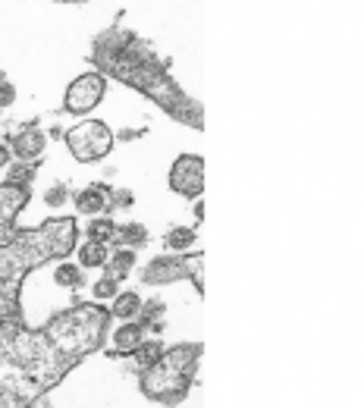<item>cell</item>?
Wrapping results in <instances>:
<instances>
[{"instance_id":"cell-1","label":"cell","mask_w":361,"mask_h":408,"mask_svg":"<svg viewBox=\"0 0 361 408\" xmlns=\"http://www.w3.org/2000/svg\"><path fill=\"white\" fill-rule=\"evenodd\" d=\"M91 60L101 66V76H116L120 82L138 88L148 98H154V104H161L179 123L192 126V129H201L204 126L201 107L179 91V85L167 76V60L163 63L157 60L154 47L148 41L129 35V31L123 35V31L113 29L110 35H104L94 44Z\"/></svg>"},{"instance_id":"cell-2","label":"cell","mask_w":361,"mask_h":408,"mask_svg":"<svg viewBox=\"0 0 361 408\" xmlns=\"http://www.w3.org/2000/svg\"><path fill=\"white\" fill-rule=\"evenodd\" d=\"M110 324V311L101 305H78L57 314L51 324L44 327L47 345H51L54 358H57L60 371L66 374L76 361H82L88 352H98L104 345Z\"/></svg>"},{"instance_id":"cell-3","label":"cell","mask_w":361,"mask_h":408,"mask_svg":"<svg viewBox=\"0 0 361 408\" xmlns=\"http://www.w3.org/2000/svg\"><path fill=\"white\" fill-rule=\"evenodd\" d=\"M198 355H201L198 342H183V345H173L170 352H161V358L154 364L141 367V392L151 402H161V405L183 402L188 387H192Z\"/></svg>"},{"instance_id":"cell-4","label":"cell","mask_w":361,"mask_h":408,"mask_svg":"<svg viewBox=\"0 0 361 408\" xmlns=\"http://www.w3.org/2000/svg\"><path fill=\"white\" fill-rule=\"evenodd\" d=\"M66 145L76 160L91 163V160H101V157L110 154V148H113V132L101 120H85V123H78L76 129L66 132Z\"/></svg>"},{"instance_id":"cell-5","label":"cell","mask_w":361,"mask_h":408,"mask_svg":"<svg viewBox=\"0 0 361 408\" xmlns=\"http://www.w3.org/2000/svg\"><path fill=\"white\" fill-rule=\"evenodd\" d=\"M104 91H107V78L101 73L78 76L76 82L66 88V110H69V113H88L91 107L101 104Z\"/></svg>"},{"instance_id":"cell-6","label":"cell","mask_w":361,"mask_h":408,"mask_svg":"<svg viewBox=\"0 0 361 408\" xmlns=\"http://www.w3.org/2000/svg\"><path fill=\"white\" fill-rule=\"evenodd\" d=\"M170 188L185 198H198L204 188V160L198 154H183L176 157L170 170Z\"/></svg>"},{"instance_id":"cell-7","label":"cell","mask_w":361,"mask_h":408,"mask_svg":"<svg viewBox=\"0 0 361 408\" xmlns=\"http://www.w3.org/2000/svg\"><path fill=\"white\" fill-rule=\"evenodd\" d=\"M185 277V257H176V255H167V257H157L145 267V273H141V280L148 282V286H163V282H173Z\"/></svg>"},{"instance_id":"cell-8","label":"cell","mask_w":361,"mask_h":408,"mask_svg":"<svg viewBox=\"0 0 361 408\" xmlns=\"http://www.w3.org/2000/svg\"><path fill=\"white\" fill-rule=\"evenodd\" d=\"M13 154L19 157V160L38 163V160H41V154H44V132H38L35 126L16 132V136H13Z\"/></svg>"},{"instance_id":"cell-9","label":"cell","mask_w":361,"mask_h":408,"mask_svg":"<svg viewBox=\"0 0 361 408\" xmlns=\"http://www.w3.org/2000/svg\"><path fill=\"white\" fill-rule=\"evenodd\" d=\"M76 208L82 214H101V210H110V188L107 185H88L85 192L76 195Z\"/></svg>"},{"instance_id":"cell-10","label":"cell","mask_w":361,"mask_h":408,"mask_svg":"<svg viewBox=\"0 0 361 408\" xmlns=\"http://www.w3.org/2000/svg\"><path fill=\"white\" fill-rule=\"evenodd\" d=\"M141 340H145V324H123L120 330H116L113 336V345H116V355H132V352L141 345Z\"/></svg>"},{"instance_id":"cell-11","label":"cell","mask_w":361,"mask_h":408,"mask_svg":"<svg viewBox=\"0 0 361 408\" xmlns=\"http://www.w3.org/2000/svg\"><path fill=\"white\" fill-rule=\"evenodd\" d=\"M132 264H136V255H132V248H120V251H113V255H107V273L113 280H120L126 277V273L132 270Z\"/></svg>"},{"instance_id":"cell-12","label":"cell","mask_w":361,"mask_h":408,"mask_svg":"<svg viewBox=\"0 0 361 408\" xmlns=\"http://www.w3.org/2000/svg\"><path fill=\"white\" fill-rule=\"evenodd\" d=\"M85 233H88V242H101V245H107V242L116 235V226H113V220H107V217H94L91 223L85 226Z\"/></svg>"},{"instance_id":"cell-13","label":"cell","mask_w":361,"mask_h":408,"mask_svg":"<svg viewBox=\"0 0 361 408\" xmlns=\"http://www.w3.org/2000/svg\"><path fill=\"white\" fill-rule=\"evenodd\" d=\"M138 311H141V298L136 292H120L110 314H116V317H123V320H132V317H138Z\"/></svg>"},{"instance_id":"cell-14","label":"cell","mask_w":361,"mask_h":408,"mask_svg":"<svg viewBox=\"0 0 361 408\" xmlns=\"http://www.w3.org/2000/svg\"><path fill=\"white\" fill-rule=\"evenodd\" d=\"M113 239L120 242L123 248H138V245H145L148 242V233H145V226L141 223H129V226H123V230H116Z\"/></svg>"},{"instance_id":"cell-15","label":"cell","mask_w":361,"mask_h":408,"mask_svg":"<svg viewBox=\"0 0 361 408\" xmlns=\"http://www.w3.org/2000/svg\"><path fill=\"white\" fill-rule=\"evenodd\" d=\"M78 261L85 267H104L107 264V248L101 242H85L82 251H78Z\"/></svg>"},{"instance_id":"cell-16","label":"cell","mask_w":361,"mask_h":408,"mask_svg":"<svg viewBox=\"0 0 361 408\" xmlns=\"http://www.w3.org/2000/svg\"><path fill=\"white\" fill-rule=\"evenodd\" d=\"M161 352H163V345H161V342H145V340H141V345L136 349L138 367H148V364H154V361L161 358Z\"/></svg>"},{"instance_id":"cell-17","label":"cell","mask_w":361,"mask_h":408,"mask_svg":"<svg viewBox=\"0 0 361 408\" xmlns=\"http://www.w3.org/2000/svg\"><path fill=\"white\" fill-rule=\"evenodd\" d=\"M195 242V233L192 230H185V226H176V230H170L167 233V248H176V251H183L188 248Z\"/></svg>"},{"instance_id":"cell-18","label":"cell","mask_w":361,"mask_h":408,"mask_svg":"<svg viewBox=\"0 0 361 408\" xmlns=\"http://www.w3.org/2000/svg\"><path fill=\"white\" fill-rule=\"evenodd\" d=\"M35 173H38V163H26V160H22L19 167L10 170V183L13 185H29L31 179H35Z\"/></svg>"},{"instance_id":"cell-19","label":"cell","mask_w":361,"mask_h":408,"mask_svg":"<svg viewBox=\"0 0 361 408\" xmlns=\"http://www.w3.org/2000/svg\"><path fill=\"white\" fill-rule=\"evenodd\" d=\"M54 280H57L60 286H76V289L82 286V273H78L73 264H60L57 273H54Z\"/></svg>"},{"instance_id":"cell-20","label":"cell","mask_w":361,"mask_h":408,"mask_svg":"<svg viewBox=\"0 0 361 408\" xmlns=\"http://www.w3.org/2000/svg\"><path fill=\"white\" fill-rule=\"evenodd\" d=\"M113 295H116V280L110 277V273H107V280L94 282V298H101V302H104V298H113Z\"/></svg>"},{"instance_id":"cell-21","label":"cell","mask_w":361,"mask_h":408,"mask_svg":"<svg viewBox=\"0 0 361 408\" xmlns=\"http://www.w3.org/2000/svg\"><path fill=\"white\" fill-rule=\"evenodd\" d=\"M110 204H113V208H129L132 204V192H123V188H110Z\"/></svg>"},{"instance_id":"cell-22","label":"cell","mask_w":361,"mask_h":408,"mask_svg":"<svg viewBox=\"0 0 361 408\" xmlns=\"http://www.w3.org/2000/svg\"><path fill=\"white\" fill-rule=\"evenodd\" d=\"M44 198H47V204H63L69 198V192H66V185H57V188H51Z\"/></svg>"},{"instance_id":"cell-23","label":"cell","mask_w":361,"mask_h":408,"mask_svg":"<svg viewBox=\"0 0 361 408\" xmlns=\"http://www.w3.org/2000/svg\"><path fill=\"white\" fill-rule=\"evenodd\" d=\"M13 98H16V88H13V85H10V82H0V107H10Z\"/></svg>"},{"instance_id":"cell-24","label":"cell","mask_w":361,"mask_h":408,"mask_svg":"<svg viewBox=\"0 0 361 408\" xmlns=\"http://www.w3.org/2000/svg\"><path fill=\"white\" fill-rule=\"evenodd\" d=\"M6 163H10V148L0 141V167H6Z\"/></svg>"}]
</instances>
